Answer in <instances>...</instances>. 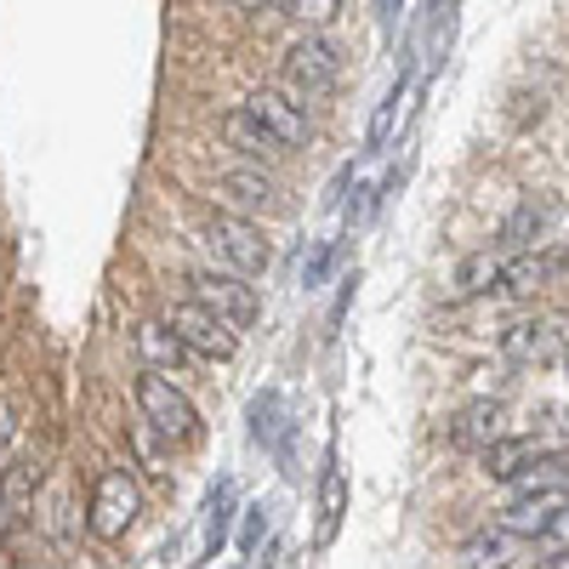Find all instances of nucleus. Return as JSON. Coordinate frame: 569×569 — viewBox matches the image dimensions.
Wrapping results in <instances>:
<instances>
[{"label":"nucleus","instance_id":"f257e3e1","mask_svg":"<svg viewBox=\"0 0 569 569\" xmlns=\"http://www.w3.org/2000/svg\"><path fill=\"white\" fill-rule=\"evenodd\" d=\"M137 410H142V421L154 427V433L166 439V445H188L200 433V410H194V399H188L166 370H142L137 376Z\"/></svg>","mask_w":569,"mask_h":569},{"label":"nucleus","instance_id":"f03ea898","mask_svg":"<svg viewBox=\"0 0 569 569\" xmlns=\"http://www.w3.org/2000/svg\"><path fill=\"white\" fill-rule=\"evenodd\" d=\"M200 233H206L211 257H217L222 268H233V273H251V279H262V273H268V262H273V246L262 240V228H257L251 217L211 211Z\"/></svg>","mask_w":569,"mask_h":569},{"label":"nucleus","instance_id":"7ed1b4c3","mask_svg":"<svg viewBox=\"0 0 569 569\" xmlns=\"http://www.w3.org/2000/svg\"><path fill=\"white\" fill-rule=\"evenodd\" d=\"M337 86H342L337 46H330L319 29H308L291 52H284V91H291L297 103H313V98H330Z\"/></svg>","mask_w":569,"mask_h":569},{"label":"nucleus","instance_id":"20e7f679","mask_svg":"<svg viewBox=\"0 0 569 569\" xmlns=\"http://www.w3.org/2000/svg\"><path fill=\"white\" fill-rule=\"evenodd\" d=\"M166 325H171L177 337H182L188 348H194L200 359H233V348H240V325L222 319L217 308H206L200 297L177 302V308L166 313Z\"/></svg>","mask_w":569,"mask_h":569},{"label":"nucleus","instance_id":"39448f33","mask_svg":"<svg viewBox=\"0 0 569 569\" xmlns=\"http://www.w3.org/2000/svg\"><path fill=\"white\" fill-rule=\"evenodd\" d=\"M188 291H194L206 308H217L222 319H233L240 330H246V325H257V313H262L251 273H233V268H200L194 279H188Z\"/></svg>","mask_w":569,"mask_h":569},{"label":"nucleus","instance_id":"423d86ee","mask_svg":"<svg viewBox=\"0 0 569 569\" xmlns=\"http://www.w3.org/2000/svg\"><path fill=\"white\" fill-rule=\"evenodd\" d=\"M137 512H142V490L131 472H103L98 479V496H91V536L98 541H120L131 525H137Z\"/></svg>","mask_w":569,"mask_h":569},{"label":"nucleus","instance_id":"0eeeda50","mask_svg":"<svg viewBox=\"0 0 569 569\" xmlns=\"http://www.w3.org/2000/svg\"><path fill=\"white\" fill-rule=\"evenodd\" d=\"M501 353H507V365H525V370L558 365L563 359V325H552V319H518V325L501 330Z\"/></svg>","mask_w":569,"mask_h":569},{"label":"nucleus","instance_id":"6e6552de","mask_svg":"<svg viewBox=\"0 0 569 569\" xmlns=\"http://www.w3.org/2000/svg\"><path fill=\"white\" fill-rule=\"evenodd\" d=\"M246 109L279 137V149H302V142L313 137V126H308V109L291 98V91H251L246 98Z\"/></svg>","mask_w":569,"mask_h":569},{"label":"nucleus","instance_id":"1a4fd4ad","mask_svg":"<svg viewBox=\"0 0 569 569\" xmlns=\"http://www.w3.org/2000/svg\"><path fill=\"white\" fill-rule=\"evenodd\" d=\"M501 399H467L461 410H456V421H450V445L456 450H490L496 439H501Z\"/></svg>","mask_w":569,"mask_h":569},{"label":"nucleus","instance_id":"9d476101","mask_svg":"<svg viewBox=\"0 0 569 569\" xmlns=\"http://www.w3.org/2000/svg\"><path fill=\"white\" fill-rule=\"evenodd\" d=\"M563 496H569V490H512L501 525H507L518 541H541V530L552 525V512L563 507Z\"/></svg>","mask_w":569,"mask_h":569},{"label":"nucleus","instance_id":"9b49d317","mask_svg":"<svg viewBox=\"0 0 569 569\" xmlns=\"http://www.w3.org/2000/svg\"><path fill=\"white\" fill-rule=\"evenodd\" d=\"M34 485H40V467L34 461L0 467V541H7L23 518L34 512Z\"/></svg>","mask_w":569,"mask_h":569},{"label":"nucleus","instance_id":"f8f14e48","mask_svg":"<svg viewBox=\"0 0 569 569\" xmlns=\"http://www.w3.org/2000/svg\"><path fill=\"white\" fill-rule=\"evenodd\" d=\"M563 268H569V257H558V251H518L512 262H501V291L507 297H536Z\"/></svg>","mask_w":569,"mask_h":569},{"label":"nucleus","instance_id":"ddd939ff","mask_svg":"<svg viewBox=\"0 0 569 569\" xmlns=\"http://www.w3.org/2000/svg\"><path fill=\"white\" fill-rule=\"evenodd\" d=\"M137 353H142V365H154V370H182L194 348H188L166 319H142L137 325Z\"/></svg>","mask_w":569,"mask_h":569},{"label":"nucleus","instance_id":"4468645a","mask_svg":"<svg viewBox=\"0 0 569 569\" xmlns=\"http://www.w3.org/2000/svg\"><path fill=\"white\" fill-rule=\"evenodd\" d=\"M222 200L246 206V211H273L279 206V182L268 171H257V166H233V171H222Z\"/></svg>","mask_w":569,"mask_h":569},{"label":"nucleus","instance_id":"2eb2a0df","mask_svg":"<svg viewBox=\"0 0 569 569\" xmlns=\"http://www.w3.org/2000/svg\"><path fill=\"white\" fill-rule=\"evenodd\" d=\"M536 456H541V445H536V439H507V433H501V439L485 450V472H490V479H507V485H512V479H518V472H525Z\"/></svg>","mask_w":569,"mask_h":569},{"label":"nucleus","instance_id":"dca6fc26","mask_svg":"<svg viewBox=\"0 0 569 569\" xmlns=\"http://www.w3.org/2000/svg\"><path fill=\"white\" fill-rule=\"evenodd\" d=\"M222 137L233 142V149H246V154H262V160H268V154H284V149H279V137H273V131H268V126H262V120H257L251 109L228 114V120H222Z\"/></svg>","mask_w":569,"mask_h":569},{"label":"nucleus","instance_id":"f3484780","mask_svg":"<svg viewBox=\"0 0 569 569\" xmlns=\"http://www.w3.org/2000/svg\"><path fill=\"white\" fill-rule=\"evenodd\" d=\"M461 563H490V569H501V563H518V536L507 530V525H496V530H479L467 547H461Z\"/></svg>","mask_w":569,"mask_h":569},{"label":"nucleus","instance_id":"a211bd4d","mask_svg":"<svg viewBox=\"0 0 569 569\" xmlns=\"http://www.w3.org/2000/svg\"><path fill=\"white\" fill-rule=\"evenodd\" d=\"M496 284H501V257H490V251H472L456 268V297H485Z\"/></svg>","mask_w":569,"mask_h":569},{"label":"nucleus","instance_id":"6ab92c4d","mask_svg":"<svg viewBox=\"0 0 569 569\" xmlns=\"http://www.w3.org/2000/svg\"><path fill=\"white\" fill-rule=\"evenodd\" d=\"M279 7H284V18L302 23V29H330L342 18V0H279Z\"/></svg>","mask_w":569,"mask_h":569},{"label":"nucleus","instance_id":"aec40b11","mask_svg":"<svg viewBox=\"0 0 569 569\" xmlns=\"http://www.w3.org/2000/svg\"><path fill=\"white\" fill-rule=\"evenodd\" d=\"M399 103H405V86H393L388 98H382V109H376V120H370V149H388L393 120H399Z\"/></svg>","mask_w":569,"mask_h":569},{"label":"nucleus","instance_id":"412c9836","mask_svg":"<svg viewBox=\"0 0 569 569\" xmlns=\"http://www.w3.org/2000/svg\"><path fill=\"white\" fill-rule=\"evenodd\" d=\"M541 552H547V558H536V563H552V558L569 552V496H563V507L552 512V525L541 530Z\"/></svg>","mask_w":569,"mask_h":569},{"label":"nucleus","instance_id":"4be33fe9","mask_svg":"<svg viewBox=\"0 0 569 569\" xmlns=\"http://www.w3.org/2000/svg\"><path fill=\"white\" fill-rule=\"evenodd\" d=\"M337 512H342V472H325V541L337 536Z\"/></svg>","mask_w":569,"mask_h":569},{"label":"nucleus","instance_id":"5701e85b","mask_svg":"<svg viewBox=\"0 0 569 569\" xmlns=\"http://www.w3.org/2000/svg\"><path fill=\"white\" fill-rule=\"evenodd\" d=\"M262 536H268V512H262V507H251L246 536H240V552H257V547H262Z\"/></svg>","mask_w":569,"mask_h":569},{"label":"nucleus","instance_id":"b1692460","mask_svg":"<svg viewBox=\"0 0 569 569\" xmlns=\"http://www.w3.org/2000/svg\"><path fill=\"white\" fill-rule=\"evenodd\" d=\"M12 433H18V410L0 399V456H7V445H12Z\"/></svg>","mask_w":569,"mask_h":569},{"label":"nucleus","instance_id":"393cba45","mask_svg":"<svg viewBox=\"0 0 569 569\" xmlns=\"http://www.w3.org/2000/svg\"><path fill=\"white\" fill-rule=\"evenodd\" d=\"M325 268H330V251H319V257H313V268H308V284H319V279H325Z\"/></svg>","mask_w":569,"mask_h":569},{"label":"nucleus","instance_id":"a878e982","mask_svg":"<svg viewBox=\"0 0 569 569\" xmlns=\"http://www.w3.org/2000/svg\"><path fill=\"white\" fill-rule=\"evenodd\" d=\"M233 12H262V7H273V0H228Z\"/></svg>","mask_w":569,"mask_h":569},{"label":"nucleus","instance_id":"bb28decb","mask_svg":"<svg viewBox=\"0 0 569 569\" xmlns=\"http://www.w3.org/2000/svg\"><path fill=\"white\" fill-rule=\"evenodd\" d=\"M558 365H563V370H569V325H563V359H558Z\"/></svg>","mask_w":569,"mask_h":569},{"label":"nucleus","instance_id":"cd10ccee","mask_svg":"<svg viewBox=\"0 0 569 569\" xmlns=\"http://www.w3.org/2000/svg\"><path fill=\"white\" fill-rule=\"evenodd\" d=\"M563 427H569V410H563Z\"/></svg>","mask_w":569,"mask_h":569}]
</instances>
